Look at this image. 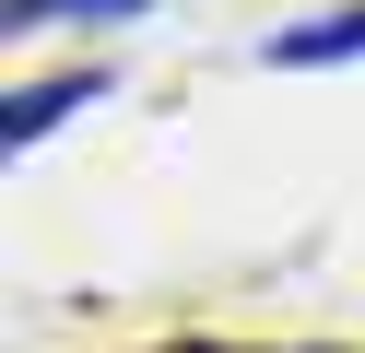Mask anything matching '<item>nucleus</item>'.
<instances>
[{"mask_svg":"<svg viewBox=\"0 0 365 353\" xmlns=\"http://www.w3.org/2000/svg\"><path fill=\"white\" fill-rule=\"evenodd\" d=\"M354 47H365V12H341V24H294V36H271V59L307 71V59H354Z\"/></svg>","mask_w":365,"mask_h":353,"instance_id":"nucleus-1","label":"nucleus"},{"mask_svg":"<svg viewBox=\"0 0 365 353\" xmlns=\"http://www.w3.org/2000/svg\"><path fill=\"white\" fill-rule=\"evenodd\" d=\"M83 94H95L83 71H71V83H48V94H12V106H0V130H12V141H36V130H59V118H71Z\"/></svg>","mask_w":365,"mask_h":353,"instance_id":"nucleus-2","label":"nucleus"},{"mask_svg":"<svg viewBox=\"0 0 365 353\" xmlns=\"http://www.w3.org/2000/svg\"><path fill=\"white\" fill-rule=\"evenodd\" d=\"M48 12H142V0H12V24H48Z\"/></svg>","mask_w":365,"mask_h":353,"instance_id":"nucleus-3","label":"nucleus"}]
</instances>
